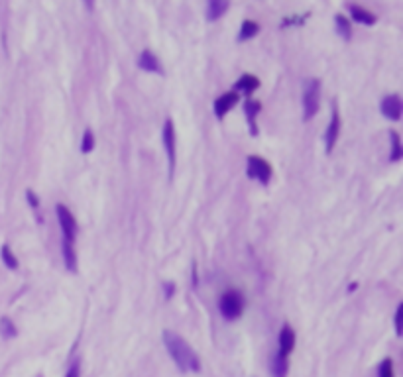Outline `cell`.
I'll return each instance as SVG.
<instances>
[{
	"instance_id": "6da1fadb",
	"label": "cell",
	"mask_w": 403,
	"mask_h": 377,
	"mask_svg": "<svg viewBox=\"0 0 403 377\" xmlns=\"http://www.w3.org/2000/svg\"><path fill=\"white\" fill-rule=\"evenodd\" d=\"M163 344H166V350L169 352L171 360L175 362V366L179 367V371L197 373L201 369L199 355L193 352V348L181 338L179 334H175L173 330H163Z\"/></svg>"
},
{
	"instance_id": "7a4b0ae2",
	"label": "cell",
	"mask_w": 403,
	"mask_h": 377,
	"mask_svg": "<svg viewBox=\"0 0 403 377\" xmlns=\"http://www.w3.org/2000/svg\"><path fill=\"white\" fill-rule=\"evenodd\" d=\"M218 309H221V314H223L226 321L240 318V314L244 312V295L240 291H236V289L226 291L223 297H221Z\"/></svg>"
},
{
	"instance_id": "3957f363",
	"label": "cell",
	"mask_w": 403,
	"mask_h": 377,
	"mask_svg": "<svg viewBox=\"0 0 403 377\" xmlns=\"http://www.w3.org/2000/svg\"><path fill=\"white\" fill-rule=\"evenodd\" d=\"M321 106V83L319 79H311L305 83V90H303V118L309 120L319 112Z\"/></svg>"
},
{
	"instance_id": "277c9868",
	"label": "cell",
	"mask_w": 403,
	"mask_h": 377,
	"mask_svg": "<svg viewBox=\"0 0 403 377\" xmlns=\"http://www.w3.org/2000/svg\"><path fill=\"white\" fill-rule=\"evenodd\" d=\"M57 220H59V226H61V234H63V242H71L75 240V234H77V222H75V216L73 212H69V209L65 204H57Z\"/></svg>"
},
{
	"instance_id": "5b68a950",
	"label": "cell",
	"mask_w": 403,
	"mask_h": 377,
	"mask_svg": "<svg viewBox=\"0 0 403 377\" xmlns=\"http://www.w3.org/2000/svg\"><path fill=\"white\" fill-rule=\"evenodd\" d=\"M246 171H248V177L256 179L262 185H268L269 179H271V165H269L266 159H262V157L258 156L248 157Z\"/></svg>"
},
{
	"instance_id": "8992f818",
	"label": "cell",
	"mask_w": 403,
	"mask_h": 377,
	"mask_svg": "<svg viewBox=\"0 0 403 377\" xmlns=\"http://www.w3.org/2000/svg\"><path fill=\"white\" fill-rule=\"evenodd\" d=\"M163 145H166V154H168L169 171H175V128L171 120H166L163 124Z\"/></svg>"
},
{
	"instance_id": "52a82bcc",
	"label": "cell",
	"mask_w": 403,
	"mask_h": 377,
	"mask_svg": "<svg viewBox=\"0 0 403 377\" xmlns=\"http://www.w3.org/2000/svg\"><path fill=\"white\" fill-rule=\"evenodd\" d=\"M401 110H403V104H401V99L397 95H388L386 99L381 100V114L386 118L393 120V122H397L401 118Z\"/></svg>"
},
{
	"instance_id": "ba28073f",
	"label": "cell",
	"mask_w": 403,
	"mask_h": 377,
	"mask_svg": "<svg viewBox=\"0 0 403 377\" xmlns=\"http://www.w3.org/2000/svg\"><path fill=\"white\" fill-rule=\"evenodd\" d=\"M338 134H340V116H338V108L333 102V114H331V122H328V128L325 132V144H326V152H333L336 140H338Z\"/></svg>"
},
{
	"instance_id": "9c48e42d",
	"label": "cell",
	"mask_w": 403,
	"mask_h": 377,
	"mask_svg": "<svg viewBox=\"0 0 403 377\" xmlns=\"http://www.w3.org/2000/svg\"><path fill=\"white\" fill-rule=\"evenodd\" d=\"M293 348H295V332L289 324H283L280 330V338H278V354L289 357Z\"/></svg>"
},
{
	"instance_id": "30bf717a",
	"label": "cell",
	"mask_w": 403,
	"mask_h": 377,
	"mask_svg": "<svg viewBox=\"0 0 403 377\" xmlns=\"http://www.w3.org/2000/svg\"><path fill=\"white\" fill-rule=\"evenodd\" d=\"M236 102H238V92H236V90H228V92L221 95L218 99L214 100V114H216V118L223 120Z\"/></svg>"
},
{
	"instance_id": "8fae6325",
	"label": "cell",
	"mask_w": 403,
	"mask_h": 377,
	"mask_svg": "<svg viewBox=\"0 0 403 377\" xmlns=\"http://www.w3.org/2000/svg\"><path fill=\"white\" fill-rule=\"evenodd\" d=\"M138 67H140V69H144V71H148V73H157V75H161V73H163V69H161V65H159V59H157L150 49H144V51L140 53Z\"/></svg>"
},
{
	"instance_id": "7c38bea8",
	"label": "cell",
	"mask_w": 403,
	"mask_h": 377,
	"mask_svg": "<svg viewBox=\"0 0 403 377\" xmlns=\"http://www.w3.org/2000/svg\"><path fill=\"white\" fill-rule=\"evenodd\" d=\"M230 6V0H207V20L214 22L223 18Z\"/></svg>"
},
{
	"instance_id": "4fadbf2b",
	"label": "cell",
	"mask_w": 403,
	"mask_h": 377,
	"mask_svg": "<svg viewBox=\"0 0 403 377\" xmlns=\"http://www.w3.org/2000/svg\"><path fill=\"white\" fill-rule=\"evenodd\" d=\"M262 110V104L258 100H248L244 104V114L248 118V126H250V132L252 136H258V124H256V116Z\"/></svg>"
},
{
	"instance_id": "5bb4252c",
	"label": "cell",
	"mask_w": 403,
	"mask_h": 377,
	"mask_svg": "<svg viewBox=\"0 0 403 377\" xmlns=\"http://www.w3.org/2000/svg\"><path fill=\"white\" fill-rule=\"evenodd\" d=\"M348 10H350V16L356 20V22L364 24V26H372V24L376 22V16L372 14V12L364 10L362 6H356V4H350L348 6Z\"/></svg>"
},
{
	"instance_id": "9a60e30c",
	"label": "cell",
	"mask_w": 403,
	"mask_h": 377,
	"mask_svg": "<svg viewBox=\"0 0 403 377\" xmlns=\"http://www.w3.org/2000/svg\"><path fill=\"white\" fill-rule=\"evenodd\" d=\"M289 357L281 355L276 352L273 362H271V377H287V369H289Z\"/></svg>"
},
{
	"instance_id": "2e32d148",
	"label": "cell",
	"mask_w": 403,
	"mask_h": 377,
	"mask_svg": "<svg viewBox=\"0 0 403 377\" xmlns=\"http://www.w3.org/2000/svg\"><path fill=\"white\" fill-rule=\"evenodd\" d=\"M260 87V81H258L254 75H242V77L238 79V83H236V90H240V92H254V90Z\"/></svg>"
},
{
	"instance_id": "e0dca14e",
	"label": "cell",
	"mask_w": 403,
	"mask_h": 377,
	"mask_svg": "<svg viewBox=\"0 0 403 377\" xmlns=\"http://www.w3.org/2000/svg\"><path fill=\"white\" fill-rule=\"evenodd\" d=\"M260 32V26H258L254 20H244L242 26H240V33H238V40L240 42H244V40H250V37H254L256 33Z\"/></svg>"
},
{
	"instance_id": "ac0fdd59",
	"label": "cell",
	"mask_w": 403,
	"mask_h": 377,
	"mask_svg": "<svg viewBox=\"0 0 403 377\" xmlns=\"http://www.w3.org/2000/svg\"><path fill=\"white\" fill-rule=\"evenodd\" d=\"M63 257H65V266L69 271L77 269V255H75V248L71 242H63Z\"/></svg>"
},
{
	"instance_id": "d6986e66",
	"label": "cell",
	"mask_w": 403,
	"mask_h": 377,
	"mask_svg": "<svg viewBox=\"0 0 403 377\" xmlns=\"http://www.w3.org/2000/svg\"><path fill=\"white\" fill-rule=\"evenodd\" d=\"M335 22H336V30H338V33H340L344 40H350V37H352V28H350V22H348L346 16L336 14Z\"/></svg>"
},
{
	"instance_id": "ffe728a7",
	"label": "cell",
	"mask_w": 403,
	"mask_h": 377,
	"mask_svg": "<svg viewBox=\"0 0 403 377\" xmlns=\"http://www.w3.org/2000/svg\"><path fill=\"white\" fill-rule=\"evenodd\" d=\"M390 138H392V161H397V159H401L403 156V149H401V138H399V134L397 132H390Z\"/></svg>"
},
{
	"instance_id": "44dd1931",
	"label": "cell",
	"mask_w": 403,
	"mask_h": 377,
	"mask_svg": "<svg viewBox=\"0 0 403 377\" xmlns=\"http://www.w3.org/2000/svg\"><path fill=\"white\" fill-rule=\"evenodd\" d=\"M0 334L4 338H14L16 336V326H14V322L8 316H2L0 318Z\"/></svg>"
},
{
	"instance_id": "7402d4cb",
	"label": "cell",
	"mask_w": 403,
	"mask_h": 377,
	"mask_svg": "<svg viewBox=\"0 0 403 377\" xmlns=\"http://www.w3.org/2000/svg\"><path fill=\"white\" fill-rule=\"evenodd\" d=\"M0 255H2V261L6 263V267H10V269H18V259L14 257V254H12V250L8 248V246H2Z\"/></svg>"
},
{
	"instance_id": "603a6c76",
	"label": "cell",
	"mask_w": 403,
	"mask_h": 377,
	"mask_svg": "<svg viewBox=\"0 0 403 377\" xmlns=\"http://www.w3.org/2000/svg\"><path fill=\"white\" fill-rule=\"evenodd\" d=\"M378 377H393V362L390 357L381 360L380 367H378Z\"/></svg>"
},
{
	"instance_id": "cb8c5ba5",
	"label": "cell",
	"mask_w": 403,
	"mask_h": 377,
	"mask_svg": "<svg viewBox=\"0 0 403 377\" xmlns=\"http://www.w3.org/2000/svg\"><path fill=\"white\" fill-rule=\"evenodd\" d=\"M93 145H95L93 132H90V130H85V134H83V145H81V152H83V154H89L90 149H93Z\"/></svg>"
},
{
	"instance_id": "d4e9b609",
	"label": "cell",
	"mask_w": 403,
	"mask_h": 377,
	"mask_svg": "<svg viewBox=\"0 0 403 377\" xmlns=\"http://www.w3.org/2000/svg\"><path fill=\"white\" fill-rule=\"evenodd\" d=\"M401 321H403V305H399L397 311H395V334H397V336H401L403 334Z\"/></svg>"
},
{
	"instance_id": "484cf974",
	"label": "cell",
	"mask_w": 403,
	"mask_h": 377,
	"mask_svg": "<svg viewBox=\"0 0 403 377\" xmlns=\"http://www.w3.org/2000/svg\"><path fill=\"white\" fill-rule=\"evenodd\" d=\"M65 377H81V364H79V360L73 362V366L69 367V371Z\"/></svg>"
},
{
	"instance_id": "4316f807",
	"label": "cell",
	"mask_w": 403,
	"mask_h": 377,
	"mask_svg": "<svg viewBox=\"0 0 403 377\" xmlns=\"http://www.w3.org/2000/svg\"><path fill=\"white\" fill-rule=\"evenodd\" d=\"M26 197H28L30 202H32V209H38V199H35L34 193H32V191H28V193H26Z\"/></svg>"
},
{
	"instance_id": "83f0119b",
	"label": "cell",
	"mask_w": 403,
	"mask_h": 377,
	"mask_svg": "<svg viewBox=\"0 0 403 377\" xmlns=\"http://www.w3.org/2000/svg\"><path fill=\"white\" fill-rule=\"evenodd\" d=\"M83 4H85L87 10H93V8H95V0H83Z\"/></svg>"
}]
</instances>
